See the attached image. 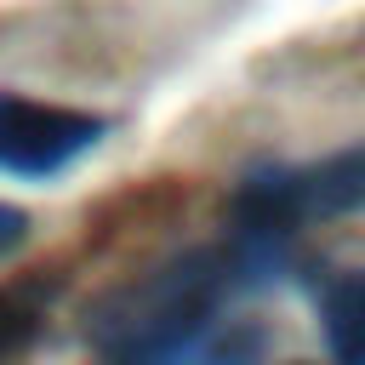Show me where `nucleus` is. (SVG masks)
Returning <instances> with one entry per match:
<instances>
[{"label":"nucleus","instance_id":"nucleus-7","mask_svg":"<svg viewBox=\"0 0 365 365\" xmlns=\"http://www.w3.org/2000/svg\"><path fill=\"white\" fill-rule=\"evenodd\" d=\"M291 365H302V359H291Z\"/></svg>","mask_w":365,"mask_h":365},{"label":"nucleus","instance_id":"nucleus-5","mask_svg":"<svg viewBox=\"0 0 365 365\" xmlns=\"http://www.w3.org/2000/svg\"><path fill=\"white\" fill-rule=\"evenodd\" d=\"M46 308H51V285L46 279H23V285L0 291V365H11V359L29 354Z\"/></svg>","mask_w":365,"mask_h":365},{"label":"nucleus","instance_id":"nucleus-3","mask_svg":"<svg viewBox=\"0 0 365 365\" xmlns=\"http://www.w3.org/2000/svg\"><path fill=\"white\" fill-rule=\"evenodd\" d=\"M262 348H268L262 325H251L228 308L205 325L171 331L160 342H143V348H125V354H108V359H91V365H262Z\"/></svg>","mask_w":365,"mask_h":365},{"label":"nucleus","instance_id":"nucleus-2","mask_svg":"<svg viewBox=\"0 0 365 365\" xmlns=\"http://www.w3.org/2000/svg\"><path fill=\"white\" fill-rule=\"evenodd\" d=\"M103 137H108V114L0 91V177L51 182V177L74 171Z\"/></svg>","mask_w":365,"mask_h":365},{"label":"nucleus","instance_id":"nucleus-1","mask_svg":"<svg viewBox=\"0 0 365 365\" xmlns=\"http://www.w3.org/2000/svg\"><path fill=\"white\" fill-rule=\"evenodd\" d=\"M359 205H365V137L348 148H331L319 160L251 171L228 200V222L297 240L308 222H331V217H348Z\"/></svg>","mask_w":365,"mask_h":365},{"label":"nucleus","instance_id":"nucleus-6","mask_svg":"<svg viewBox=\"0 0 365 365\" xmlns=\"http://www.w3.org/2000/svg\"><path fill=\"white\" fill-rule=\"evenodd\" d=\"M29 240V211L23 205H11V200H0V257L6 251H17Z\"/></svg>","mask_w":365,"mask_h":365},{"label":"nucleus","instance_id":"nucleus-4","mask_svg":"<svg viewBox=\"0 0 365 365\" xmlns=\"http://www.w3.org/2000/svg\"><path fill=\"white\" fill-rule=\"evenodd\" d=\"M319 331L331 365H365V268H342L319 285Z\"/></svg>","mask_w":365,"mask_h":365}]
</instances>
